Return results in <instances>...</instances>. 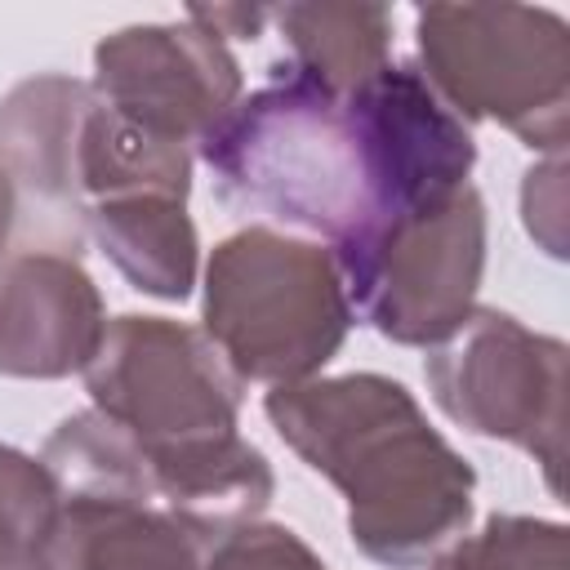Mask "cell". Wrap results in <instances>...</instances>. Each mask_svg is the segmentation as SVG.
<instances>
[{
    "label": "cell",
    "instance_id": "cell-1",
    "mask_svg": "<svg viewBox=\"0 0 570 570\" xmlns=\"http://www.w3.org/2000/svg\"><path fill=\"white\" fill-rule=\"evenodd\" d=\"M263 410L276 436L347 499V534L370 561L419 570L468 534L476 472L405 383L387 374L307 379L272 387Z\"/></svg>",
    "mask_w": 570,
    "mask_h": 570
},
{
    "label": "cell",
    "instance_id": "cell-2",
    "mask_svg": "<svg viewBox=\"0 0 570 570\" xmlns=\"http://www.w3.org/2000/svg\"><path fill=\"white\" fill-rule=\"evenodd\" d=\"M218 191L285 227L334 245L370 223V191L343 98L298 76L289 62L240 98L200 142Z\"/></svg>",
    "mask_w": 570,
    "mask_h": 570
},
{
    "label": "cell",
    "instance_id": "cell-3",
    "mask_svg": "<svg viewBox=\"0 0 570 570\" xmlns=\"http://www.w3.org/2000/svg\"><path fill=\"white\" fill-rule=\"evenodd\" d=\"M200 285V330L240 383L294 387L321 379L352 330L334 254L276 227L218 240Z\"/></svg>",
    "mask_w": 570,
    "mask_h": 570
},
{
    "label": "cell",
    "instance_id": "cell-4",
    "mask_svg": "<svg viewBox=\"0 0 570 570\" xmlns=\"http://www.w3.org/2000/svg\"><path fill=\"white\" fill-rule=\"evenodd\" d=\"M419 76L459 120H494L561 156L570 120V27L530 4H428L414 18Z\"/></svg>",
    "mask_w": 570,
    "mask_h": 570
},
{
    "label": "cell",
    "instance_id": "cell-5",
    "mask_svg": "<svg viewBox=\"0 0 570 570\" xmlns=\"http://www.w3.org/2000/svg\"><path fill=\"white\" fill-rule=\"evenodd\" d=\"M85 392L142 459L236 436L240 379L205 330L169 316H116L85 365Z\"/></svg>",
    "mask_w": 570,
    "mask_h": 570
},
{
    "label": "cell",
    "instance_id": "cell-6",
    "mask_svg": "<svg viewBox=\"0 0 570 570\" xmlns=\"http://www.w3.org/2000/svg\"><path fill=\"white\" fill-rule=\"evenodd\" d=\"M330 254L352 316L401 347H436L476 307L485 205L476 187H463L450 205L352 236Z\"/></svg>",
    "mask_w": 570,
    "mask_h": 570
},
{
    "label": "cell",
    "instance_id": "cell-7",
    "mask_svg": "<svg viewBox=\"0 0 570 570\" xmlns=\"http://www.w3.org/2000/svg\"><path fill=\"white\" fill-rule=\"evenodd\" d=\"M432 401L472 436L525 450L548 485H561L566 454V343L534 334L499 307L472 316L428 352Z\"/></svg>",
    "mask_w": 570,
    "mask_h": 570
},
{
    "label": "cell",
    "instance_id": "cell-8",
    "mask_svg": "<svg viewBox=\"0 0 570 570\" xmlns=\"http://www.w3.org/2000/svg\"><path fill=\"white\" fill-rule=\"evenodd\" d=\"M343 107L370 191V223L356 236L432 214L472 187L468 174L476 165V142L414 62H387L356 85Z\"/></svg>",
    "mask_w": 570,
    "mask_h": 570
},
{
    "label": "cell",
    "instance_id": "cell-9",
    "mask_svg": "<svg viewBox=\"0 0 570 570\" xmlns=\"http://www.w3.org/2000/svg\"><path fill=\"white\" fill-rule=\"evenodd\" d=\"M89 89L116 116L191 147L240 102V67L227 40L187 18L138 22L98 40Z\"/></svg>",
    "mask_w": 570,
    "mask_h": 570
},
{
    "label": "cell",
    "instance_id": "cell-10",
    "mask_svg": "<svg viewBox=\"0 0 570 570\" xmlns=\"http://www.w3.org/2000/svg\"><path fill=\"white\" fill-rule=\"evenodd\" d=\"M107 334V307L94 276L53 249H27L0 263V374L67 379L85 374Z\"/></svg>",
    "mask_w": 570,
    "mask_h": 570
},
{
    "label": "cell",
    "instance_id": "cell-11",
    "mask_svg": "<svg viewBox=\"0 0 570 570\" xmlns=\"http://www.w3.org/2000/svg\"><path fill=\"white\" fill-rule=\"evenodd\" d=\"M45 570H200L205 543L160 503L120 494H58Z\"/></svg>",
    "mask_w": 570,
    "mask_h": 570
},
{
    "label": "cell",
    "instance_id": "cell-12",
    "mask_svg": "<svg viewBox=\"0 0 570 570\" xmlns=\"http://www.w3.org/2000/svg\"><path fill=\"white\" fill-rule=\"evenodd\" d=\"M98 249L116 272L165 303H183L200 276V240L187 200L174 196H125L80 209Z\"/></svg>",
    "mask_w": 570,
    "mask_h": 570
},
{
    "label": "cell",
    "instance_id": "cell-13",
    "mask_svg": "<svg viewBox=\"0 0 570 570\" xmlns=\"http://www.w3.org/2000/svg\"><path fill=\"white\" fill-rule=\"evenodd\" d=\"M187 191H191V147L169 142L116 116L98 98H89V111L76 134V156H71V205L85 209V205L125 200V196L187 200Z\"/></svg>",
    "mask_w": 570,
    "mask_h": 570
},
{
    "label": "cell",
    "instance_id": "cell-14",
    "mask_svg": "<svg viewBox=\"0 0 570 570\" xmlns=\"http://www.w3.org/2000/svg\"><path fill=\"white\" fill-rule=\"evenodd\" d=\"M89 85L76 76H31L0 98V165L45 200H71L76 134L89 111Z\"/></svg>",
    "mask_w": 570,
    "mask_h": 570
},
{
    "label": "cell",
    "instance_id": "cell-15",
    "mask_svg": "<svg viewBox=\"0 0 570 570\" xmlns=\"http://www.w3.org/2000/svg\"><path fill=\"white\" fill-rule=\"evenodd\" d=\"M272 22L289 45V67L334 98L387 67L392 9L383 4H281Z\"/></svg>",
    "mask_w": 570,
    "mask_h": 570
},
{
    "label": "cell",
    "instance_id": "cell-16",
    "mask_svg": "<svg viewBox=\"0 0 570 570\" xmlns=\"http://www.w3.org/2000/svg\"><path fill=\"white\" fill-rule=\"evenodd\" d=\"M40 463L49 468L58 494H120L156 503L138 445L94 405L53 428L40 450Z\"/></svg>",
    "mask_w": 570,
    "mask_h": 570
},
{
    "label": "cell",
    "instance_id": "cell-17",
    "mask_svg": "<svg viewBox=\"0 0 570 570\" xmlns=\"http://www.w3.org/2000/svg\"><path fill=\"white\" fill-rule=\"evenodd\" d=\"M428 570H570V543L561 521L494 512L476 534H459Z\"/></svg>",
    "mask_w": 570,
    "mask_h": 570
},
{
    "label": "cell",
    "instance_id": "cell-18",
    "mask_svg": "<svg viewBox=\"0 0 570 570\" xmlns=\"http://www.w3.org/2000/svg\"><path fill=\"white\" fill-rule=\"evenodd\" d=\"M58 517V485L36 454L0 441V552L40 557Z\"/></svg>",
    "mask_w": 570,
    "mask_h": 570
},
{
    "label": "cell",
    "instance_id": "cell-19",
    "mask_svg": "<svg viewBox=\"0 0 570 570\" xmlns=\"http://www.w3.org/2000/svg\"><path fill=\"white\" fill-rule=\"evenodd\" d=\"M200 570H330L289 525L249 521L214 539L200 557Z\"/></svg>",
    "mask_w": 570,
    "mask_h": 570
},
{
    "label": "cell",
    "instance_id": "cell-20",
    "mask_svg": "<svg viewBox=\"0 0 570 570\" xmlns=\"http://www.w3.org/2000/svg\"><path fill=\"white\" fill-rule=\"evenodd\" d=\"M566 160L561 156H548L543 165H534L525 174V187H521V214H525V227L530 236L552 254L561 258L566 254Z\"/></svg>",
    "mask_w": 570,
    "mask_h": 570
},
{
    "label": "cell",
    "instance_id": "cell-21",
    "mask_svg": "<svg viewBox=\"0 0 570 570\" xmlns=\"http://www.w3.org/2000/svg\"><path fill=\"white\" fill-rule=\"evenodd\" d=\"M13 214H18V183L0 165V258H4V245H9V232H13Z\"/></svg>",
    "mask_w": 570,
    "mask_h": 570
},
{
    "label": "cell",
    "instance_id": "cell-22",
    "mask_svg": "<svg viewBox=\"0 0 570 570\" xmlns=\"http://www.w3.org/2000/svg\"><path fill=\"white\" fill-rule=\"evenodd\" d=\"M0 570H45V557H18V552H0Z\"/></svg>",
    "mask_w": 570,
    "mask_h": 570
}]
</instances>
